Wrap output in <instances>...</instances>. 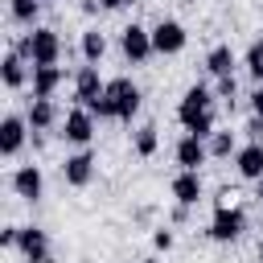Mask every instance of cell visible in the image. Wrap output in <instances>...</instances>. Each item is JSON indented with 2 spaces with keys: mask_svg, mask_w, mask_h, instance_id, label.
I'll list each match as a JSON object with an SVG mask.
<instances>
[{
  "mask_svg": "<svg viewBox=\"0 0 263 263\" xmlns=\"http://www.w3.org/2000/svg\"><path fill=\"white\" fill-rule=\"evenodd\" d=\"M177 119H181V123H185V132H189V136H197V140L214 136V95H210V86L193 82V86L185 90L181 107H177Z\"/></svg>",
  "mask_w": 263,
  "mask_h": 263,
  "instance_id": "1",
  "label": "cell"
},
{
  "mask_svg": "<svg viewBox=\"0 0 263 263\" xmlns=\"http://www.w3.org/2000/svg\"><path fill=\"white\" fill-rule=\"evenodd\" d=\"M247 230V214L238 210V205H226V201H218L214 205V218H210V238L214 242H234L238 234Z\"/></svg>",
  "mask_w": 263,
  "mask_h": 263,
  "instance_id": "2",
  "label": "cell"
},
{
  "mask_svg": "<svg viewBox=\"0 0 263 263\" xmlns=\"http://www.w3.org/2000/svg\"><path fill=\"white\" fill-rule=\"evenodd\" d=\"M103 95L111 99V107H115V119H132V115L140 111V103H144V95H140V86H136L132 78H111Z\"/></svg>",
  "mask_w": 263,
  "mask_h": 263,
  "instance_id": "3",
  "label": "cell"
},
{
  "mask_svg": "<svg viewBox=\"0 0 263 263\" xmlns=\"http://www.w3.org/2000/svg\"><path fill=\"white\" fill-rule=\"evenodd\" d=\"M119 49H123V58H127L132 66L148 62V58H152V29H144V25L132 21V25L119 33Z\"/></svg>",
  "mask_w": 263,
  "mask_h": 263,
  "instance_id": "4",
  "label": "cell"
},
{
  "mask_svg": "<svg viewBox=\"0 0 263 263\" xmlns=\"http://www.w3.org/2000/svg\"><path fill=\"white\" fill-rule=\"evenodd\" d=\"M62 140H66V144H78V148H86V144L95 140V115H90L86 107L70 111V115L62 119Z\"/></svg>",
  "mask_w": 263,
  "mask_h": 263,
  "instance_id": "5",
  "label": "cell"
},
{
  "mask_svg": "<svg viewBox=\"0 0 263 263\" xmlns=\"http://www.w3.org/2000/svg\"><path fill=\"white\" fill-rule=\"evenodd\" d=\"M16 251H21L29 263H53V255H49V234H45L41 226H21Z\"/></svg>",
  "mask_w": 263,
  "mask_h": 263,
  "instance_id": "6",
  "label": "cell"
},
{
  "mask_svg": "<svg viewBox=\"0 0 263 263\" xmlns=\"http://www.w3.org/2000/svg\"><path fill=\"white\" fill-rule=\"evenodd\" d=\"M185 49V25L181 21H160L152 29V53H181Z\"/></svg>",
  "mask_w": 263,
  "mask_h": 263,
  "instance_id": "7",
  "label": "cell"
},
{
  "mask_svg": "<svg viewBox=\"0 0 263 263\" xmlns=\"http://www.w3.org/2000/svg\"><path fill=\"white\" fill-rule=\"evenodd\" d=\"M33 66H58L62 58V37L53 29H33Z\"/></svg>",
  "mask_w": 263,
  "mask_h": 263,
  "instance_id": "8",
  "label": "cell"
},
{
  "mask_svg": "<svg viewBox=\"0 0 263 263\" xmlns=\"http://www.w3.org/2000/svg\"><path fill=\"white\" fill-rule=\"evenodd\" d=\"M90 177H95V156H90L86 148L62 160V181H66V185L82 189V185H90Z\"/></svg>",
  "mask_w": 263,
  "mask_h": 263,
  "instance_id": "9",
  "label": "cell"
},
{
  "mask_svg": "<svg viewBox=\"0 0 263 263\" xmlns=\"http://www.w3.org/2000/svg\"><path fill=\"white\" fill-rule=\"evenodd\" d=\"M103 90H107V82L99 78V70H95L90 62H86V66H78V74H74V99L86 107V103H95Z\"/></svg>",
  "mask_w": 263,
  "mask_h": 263,
  "instance_id": "10",
  "label": "cell"
},
{
  "mask_svg": "<svg viewBox=\"0 0 263 263\" xmlns=\"http://www.w3.org/2000/svg\"><path fill=\"white\" fill-rule=\"evenodd\" d=\"M12 189H16V197L37 201V197L45 193V177H41V168H37V164H21V168L12 173Z\"/></svg>",
  "mask_w": 263,
  "mask_h": 263,
  "instance_id": "11",
  "label": "cell"
},
{
  "mask_svg": "<svg viewBox=\"0 0 263 263\" xmlns=\"http://www.w3.org/2000/svg\"><path fill=\"white\" fill-rule=\"evenodd\" d=\"M25 132H29V119L4 115V119H0V152H4V156H16L21 144H25Z\"/></svg>",
  "mask_w": 263,
  "mask_h": 263,
  "instance_id": "12",
  "label": "cell"
},
{
  "mask_svg": "<svg viewBox=\"0 0 263 263\" xmlns=\"http://www.w3.org/2000/svg\"><path fill=\"white\" fill-rule=\"evenodd\" d=\"M205 156H210V144H205V140H197V136H181V140H177V164H181V168L197 173V168L205 164Z\"/></svg>",
  "mask_w": 263,
  "mask_h": 263,
  "instance_id": "13",
  "label": "cell"
},
{
  "mask_svg": "<svg viewBox=\"0 0 263 263\" xmlns=\"http://www.w3.org/2000/svg\"><path fill=\"white\" fill-rule=\"evenodd\" d=\"M234 168L247 181H263V144H242L234 152Z\"/></svg>",
  "mask_w": 263,
  "mask_h": 263,
  "instance_id": "14",
  "label": "cell"
},
{
  "mask_svg": "<svg viewBox=\"0 0 263 263\" xmlns=\"http://www.w3.org/2000/svg\"><path fill=\"white\" fill-rule=\"evenodd\" d=\"M173 197H177V205H197V197H201V177L189 173V168H181V173L173 177Z\"/></svg>",
  "mask_w": 263,
  "mask_h": 263,
  "instance_id": "15",
  "label": "cell"
},
{
  "mask_svg": "<svg viewBox=\"0 0 263 263\" xmlns=\"http://www.w3.org/2000/svg\"><path fill=\"white\" fill-rule=\"evenodd\" d=\"M58 86H62L58 66H33V99H53Z\"/></svg>",
  "mask_w": 263,
  "mask_h": 263,
  "instance_id": "16",
  "label": "cell"
},
{
  "mask_svg": "<svg viewBox=\"0 0 263 263\" xmlns=\"http://www.w3.org/2000/svg\"><path fill=\"white\" fill-rule=\"evenodd\" d=\"M205 70H210L214 78H230V74H234V49H230V45H214V49L205 53Z\"/></svg>",
  "mask_w": 263,
  "mask_h": 263,
  "instance_id": "17",
  "label": "cell"
},
{
  "mask_svg": "<svg viewBox=\"0 0 263 263\" xmlns=\"http://www.w3.org/2000/svg\"><path fill=\"white\" fill-rule=\"evenodd\" d=\"M25 119H29V127H33V132H45V127H53V119H58V107H53V99H33Z\"/></svg>",
  "mask_w": 263,
  "mask_h": 263,
  "instance_id": "18",
  "label": "cell"
},
{
  "mask_svg": "<svg viewBox=\"0 0 263 263\" xmlns=\"http://www.w3.org/2000/svg\"><path fill=\"white\" fill-rule=\"evenodd\" d=\"M0 66H4V86H8V90H21L25 78H29V74H25V58H21L16 49H8Z\"/></svg>",
  "mask_w": 263,
  "mask_h": 263,
  "instance_id": "19",
  "label": "cell"
},
{
  "mask_svg": "<svg viewBox=\"0 0 263 263\" xmlns=\"http://www.w3.org/2000/svg\"><path fill=\"white\" fill-rule=\"evenodd\" d=\"M103 53H107V37H103L99 29H86V33H82V58H86V62L95 66V62H99Z\"/></svg>",
  "mask_w": 263,
  "mask_h": 263,
  "instance_id": "20",
  "label": "cell"
},
{
  "mask_svg": "<svg viewBox=\"0 0 263 263\" xmlns=\"http://www.w3.org/2000/svg\"><path fill=\"white\" fill-rule=\"evenodd\" d=\"M156 144H160V136H156V123H144V127H136V140H132L136 156H152V152H156Z\"/></svg>",
  "mask_w": 263,
  "mask_h": 263,
  "instance_id": "21",
  "label": "cell"
},
{
  "mask_svg": "<svg viewBox=\"0 0 263 263\" xmlns=\"http://www.w3.org/2000/svg\"><path fill=\"white\" fill-rule=\"evenodd\" d=\"M234 152H238V144H234V132H214V136H210V156L226 160V156H234Z\"/></svg>",
  "mask_w": 263,
  "mask_h": 263,
  "instance_id": "22",
  "label": "cell"
},
{
  "mask_svg": "<svg viewBox=\"0 0 263 263\" xmlns=\"http://www.w3.org/2000/svg\"><path fill=\"white\" fill-rule=\"evenodd\" d=\"M37 8H41V0H12V4H8L12 21H21V25H33V21H37Z\"/></svg>",
  "mask_w": 263,
  "mask_h": 263,
  "instance_id": "23",
  "label": "cell"
},
{
  "mask_svg": "<svg viewBox=\"0 0 263 263\" xmlns=\"http://www.w3.org/2000/svg\"><path fill=\"white\" fill-rule=\"evenodd\" d=\"M247 74L263 86V41H251V49H247Z\"/></svg>",
  "mask_w": 263,
  "mask_h": 263,
  "instance_id": "24",
  "label": "cell"
},
{
  "mask_svg": "<svg viewBox=\"0 0 263 263\" xmlns=\"http://www.w3.org/2000/svg\"><path fill=\"white\" fill-rule=\"evenodd\" d=\"M86 111H90L95 119H115V107H111V99H107V95H99L95 103H86Z\"/></svg>",
  "mask_w": 263,
  "mask_h": 263,
  "instance_id": "25",
  "label": "cell"
},
{
  "mask_svg": "<svg viewBox=\"0 0 263 263\" xmlns=\"http://www.w3.org/2000/svg\"><path fill=\"white\" fill-rule=\"evenodd\" d=\"M234 95H238V82H234V74H230V78H218V99H226V103L234 107Z\"/></svg>",
  "mask_w": 263,
  "mask_h": 263,
  "instance_id": "26",
  "label": "cell"
},
{
  "mask_svg": "<svg viewBox=\"0 0 263 263\" xmlns=\"http://www.w3.org/2000/svg\"><path fill=\"white\" fill-rule=\"evenodd\" d=\"M247 136H251V144H263V115H251L247 119V127H242Z\"/></svg>",
  "mask_w": 263,
  "mask_h": 263,
  "instance_id": "27",
  "label": "cell"
},
{
  "mask_svg": "<svg viewBox=\"0 0 263 263\" xmlns=\"http://www.w3.org/2000/svg\"><path fill=\"white\" fill-rule=\"evenodd\" d=\"M152 247H156V251H168V247H173V230H164V226H160V230L152 234Z\"/></svg>",
  "mask_w": 263,
  "mask_h": 263,
  "instance_id": "28",
  "label": "cell"
},
{
  "mask_svg": "<svg viewBox=\"0 0 263 263\" xmlns=\"http://www.w3.org/2000/svg\"><path fill=\"white\" fill-rule=\"evenodd\" d=\"M16 238H21V226H4L0 230V247H16Z\"/></svg>",
  "mask_w": 263,
  "mask_h": 263,
  "instance_id": "29",
  "label": "cell"
},
{
  "mask_svg": "<svg viewBox=\"0 0 263 263\" xmlns=\"http://www.w3.org/2000/svg\"><path fill=\"white\" fill-rule=\"evenodd\" d=\"M251 111H255V115H263V86H255V90H251Z\"/></svg>",
  "mask_w": 263,
  "mask_h": 263,
  "instance_id": "30",
  "label": "cell"
},
{
  "mask_svg": "<svg viewBox=\"0 0 263 263\" xmlns=\"http://www.w3.org/2000/svg\"><path fill=\"white\" fill-rule=\"evenodd\" d=\"M99 4H103V8L111 12V8H123V4H132V0H99Z\"/></svg>",
  "mask_w": 263,
  "mask_h": 263,
  "instance_id": "31",
  "label": "cell"
},
{
  "mask_svg": "<svg viewBox=\"0 0 263 263\" xmlns=\"http://www.w3.org/2000/svg\"><path fill=\"white\" fill-rule=\"evenodd\" d=\"M255 255H259V263H263V238H259V247H255Z\"/></svg>",
  "mask_w": 263,
  "mask_h": 263,
  "instance_id": "32",
  "label": "cell"
},
{
  "mask_svg": "<svg viewBox=\"0 0 263 263\" xmlns=\"http://www.w3.org/2000/svg\"><path fill=\"white\" fill-rule=\"evenodd\" d=\"M144 263H160V259H144Z\"/></svg>",
  "mask_w": 263,
  "mask_h": 263,
  "instance_id": "33",
  "label": "cell"
},
{
  "mask_svg": "<svg viewBox=\"0 0 263 263\" xmlns=\"http://www.w3.org/2000/svg\"><path fill=\"white\" fill-rule=\"evenodd\" d=\"M259 197H263V189H259Z\"/></svg>",
  "mask_w": 263,
  "mask_h": 263,
  "instance_id": "34",
  "label": "cell"
}]
</instances>
